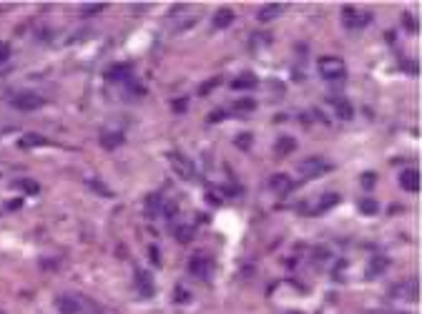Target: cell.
<instances>
[{"instance_id":"83f0119b","label":"cell","mask_w":422,"mask_h":314,"mask_svg":"<svg viewBox=\"0 0 422 314\" xmlns=\"http://www.w3.org/2000/svg\"><path fill=\"white\" fill-rule=\"evenodd\" d=\"M188 108V101L186 98H176V101H171V111L173 113H183Z\"/></svg>"},{"instance_id":"7a4b0ae2","label":"cell","mask_w":422,"mask_h":314,"mask_svg":"<svg viewBox=\"0 0 422 314\" xmlns=\"http://www.w3.org/2000/svg\"><path fill=\"white\" fill-rule=\"evenodd\" d=\"M369 21H372V16L367 11H357V8H349V6L342 11V23L349 31H362Z\"/></svg>"},{"instance_id":"d6a6232c","label":"cell","mask_w":422,"mask_h":314,"mask_svg":"<svg viewBox=\"0 0 422 314\" xmlns=\"http://www.w3.org/2000/svg\"><path fill=\"white\" fill-rule=\"evenodd\" d=\"M173 301H188V294H186V289H176V294H173Z\"/></svg>"},{"instance_id":"9a60e30c","label":"cell","mask_w":422,"mask_h":314,"mask_svg":"<svg viewBox=\"0 0 422 314\" xmlns=\"http://www.w3.org/2000/svg\"><path fill=\"white\" fill-rule=\"evenodd\" d=\"M46 143L48 141L43 136H38V133H26L21 138V148H36V146H46Z\"/></svg>"},{"instance_id":"44dd1931","label":"cell","mask_w":422,"mask_h":314,"mask_svg":"<svg viewBox=\"0 0 422 314\" xmlns=\"http://www.w3.org/2000/svg\"><path fill=\"white\" fill-rule=\"evenodd\" d=\"M279 11H282V6H279V3H274V6H267V8L259 13V21H264V23H267V21H272L274 16H279Z\"/></svg>"},{"instance_id":"277c9868","label":"cell","mask_w":422,"mask_h":314,"mask_svg":"<svg viewBox=\"0 0 422 314\" xmlns=\"http://www.w3.org/2000/svg\"><path fill=\"white\" fill-rule=\"evenodd\" d=\"M399 186H402L404 191H409V194H417V191H419V171L404 169V171L399 174Z\"/></svg>"},{"instance_id":"cb8c5ba5","label":"cell","mask_w":422,"mask_h":314,"mask_svg":"<svg viewBox=\"0 0 422 314\" xmlns=\"http://www.w3.org/2000/svg\"><path fill=\"white\" fill-rule=\"evenodd\" d=\"M359 211H362V214H367V216L377 214V201H374V199H369V196H367V199H362V201H359Z\"/></svg>"},{"instance_id":"4316f807","label":"cell","mask_w":422,"mask_h":314,"mask_svg":"<svg viewBox=\"0 0 422 314\" xmlns=\"http://www.w3.org/2000/svg\"><path fill=\"white\" fill-rule=\"evenodd\" d=\"M402 23H404V28H407L409 33H417V28H419V26H417V21H414L409 13H404V16H402Z\"/></svg>"},{"instance_id":"8fae6325","label":"cell","mask_w":422,"mask_h":314,"mask_svg":"<svg viewBox=\"0 0 422 314\" xmlns=\"http://www.w3.org/2000/svg\"><path fill=\"white\" fill-rule=\"evenodd\" d=\"M56 306H58L61 314H78V309H81L73 296H58V299H56Z\"/></svg>"},{"instance_id":"f546056e","label":"cell","mask_w":422,"mask_h":314,"mask_svg":"<svg viewBox=\"0 0 422 314\" xmlns=\"http://www.w3.org/2000/svg\"><path fill=\"white\" fill-rule=\"evenodd\" d=\"M8 58H11V46L0 41V63H6Z\"/></svg>"},{"instance_id":"ac0fdd59","label":"cell","mask_w":422,"mask_h":314,"mask_svg":"<svg viewBox=\"0 0 422 314\" xmlns=\"http://www.w3.org/2000/svg\"><path fill=\"white\" fill-rule=\"evenodd\" d=\"M193 226H178L176 229V241L178 244H188V241H193Z\"/></svg>"},{"instance_id":"74e56055","label":"cell","mask_w":422,"mask_h":314,"mask_svg":"<svg viewBox=\"0 0 422 314\" xmlns=\"http://www.w3.org/2000/svg\"><path fill=\"white\" fill-rule=\"evenodd\" d=\"M148 251H151V259H153V261H158V249H156V246H151Z\"/></svg>"},{"instance_id":"9c48e42d","label":"cell","mask_w":422,"mask_h":314,"mask_svg":"<svg viewBox=\"0 0 422 314\" xmlns=\"http://www.w3.org/2000/svg\"><path fill=\"white\" fill-rule=\"evenodd\" d=\"M257 83H259V81H257L254 73H242L239 78L232 81V91H247V88H254Z\"/></svg>"},{"instance_id":"5bb4252c","label":"cell","mask_w":422,"mask_h":314,"mask_svg":"<svg viewBox=\"0 0 422 314\" xmlns=\"http://www.w3.org/2000/svg\"><path fill=\"white\" fill-rule=\"evenodd\" d=\"M269 186H272L274 191H279V194H287V191L292 189V181H289L284 174H277V176L269 179Z\"/></svg>"},{"instance_id":"484cf974","label":"cell","mask_w":422,"mask_h":314,"mask_svg":"<svg viewBox=\"0 0 422 314\" xmlns=\"http://www.w3.org/2000/svg\"><path fill=\"white\" fill-rule=\"evenodd\" d=\"M219 83H222V76H214V78H208L206 83H201V88H198V93H201V96H206V93H208L211 88H217Z\"/></svg>"},{"instance_id":"8d00e7d4","label":"cell","mask_w":422,"mask_h":314,"mask_svg":"<svg viewBox=\"0 0 422 314\" xmlns=\"http://www.w3.org/2000/svg\"><path fill=\"white\" fill-rule=\"evenodd\" d=\"M222 118H224V113H222V111H219V113H211V116H208V121H211V123H214V121H222Z\"/></svg>"},{"instance_id":"d6986e66","label":"cell","mask_w":422,"mask_h":314,"mask_svg":"<svg viewBox=\"0 0 422 314\" xmlns=\"http://www.w3.org/2000/svg\"><path fill=\"white\" fill-rule=\"evenodd\" d=\"M161 201H163V199H161V194L148 196V199H146V211H148L151 216H156V214L161 211Z\"/></svg>"},{"instance_id":"603a6c76","label":"cell","mask_w":422,"mask_h":314,"mask_svg":"<svg viewBox=\"0 0 422 314\" xmlns=\"http://www.w3.org/2000/svg\"><path fill=\"white\" fill-rule=\"evenodd\" d=\"M334 204H339V196L334 194V191H329V194H324L322 196V201H319V211H327L329 206H334Z\"/></svg>"},{"instance_id":"4dcf8cb0","label":"cell","mask_w":422,"mask_h":314,"mask_svg":"<svg viewBox=\"0 0 422 314\" xmlns=\"http://www.w3.org/2000/svg\"><path fill=\"white\" fill-rule=\"evenodd\" d=\"M106 8V3H93V6H83V13H101Z\"/></svg>"},{"instance_id":"8992f818","label":"cell","mask_w":422,"mask_h":314,"mask_svg":"<svg viewBox=\"0 0 422 314\" xmlns=\"http://www.w3.org/2000/svg\"><path fill=\"white\" fill-rule=\"evenodd\" d=\"M188 271H191L193 276H206V274L211 271V259H208L206 254H196V256L188 261Z\"/></svg>"},{"instance_id":"2e32d148","label":"cell","mask_w":422,"mask_h":314,"mask_svg":"<svg viewBox=\"0 0 422 314\" xmlns=\"http://www.w3.org/2000/svg\"><path fill=\"white\" fill-rule=\"evenodd\" d=\"M387 266H389V259H384V256H377V259H372L367 276H379V274H384V269H387Z\"/></svg>"},{"instance_id":"5b68a950","label":"cell","mask_w":422,"mask_h":314,"mask_svg":"<svg viewBox=\"0 0 422 314\" xmlns=\"http://www.w3.org/2000/svg\"><path fill=\"white\" fill-rule=\"evenodd\" d=\"M168 159H171V164H176V171H178L181 179H191L193 176V164L186 159V156H181L178 151H173Z\"/></svg>"},{"instance_id":"1f68e13d","label":"cell","mask_w":422,"mask_h":314,"mask_svg":"<svg viewBox=\"0 0 422 314\" xmlns=\"http://www.w3.org/2000/svg\"><path fill=\"white\" fill-rule=\"evenodd\" d=\"M417 68H419L417 61H404V71H407V73H414V76H417Z\"/></svg>"},{"instance_id":"6da1fadb","label":"cell","mask_w":422,"mask_h":314,"mask_svg":"<svg viewBox=\"0 0 422 314\" xmlns=\"http://www.w3.org/2000/svg\"><path fill=\"white\" fill-rule=\"evenodd\" d=\"M344 61L342 58H337V56H324V58H319V73H322V78H327V81H337V78H342L344 76Z\"/></svg>"},{"instance_id":"30bf717a","label":"cell","mask_w":422,"mask_h":314,"mask_svg":"<svg viewBox=\"0 0 422 314\" xmlns=\"http://www.w3.org/2000/svg\"><path fill=\"white\" fill-rule=\"evenodd\" d=\"M131 76V68L126 66V63H116V66H111L108 71H106V81H123V78H128Z\"/></svg>"},{"instance_id":"7402d4cb","label":"cell","mask_w":422,"mask_h":314,"mask_svg":"<svg viewBox=\"0 0 422 314\" xmlns=\"http://www.w3.org/2000/svg\"><path fill=\"white\" fill-rule=\"evenodd\" d=\"M234 111H257V101L254 98H239V101H234Z\"/></svg>"},{"instance_id":"3957f363","label":"cell","mask_w":422,"mask_h":314,"mask_svg":"<svg viewBox=\"0 0 422 314\" xmlns=\"http://www.w3.org/2000/svg\"><path fill=\"white\" fill-rule=\"evenodd\" d=\"M11 103H13L18 111H36V108H41L46 101H43V96H38V93H33V91H21V93H16V96L11 98Z\"/></svg>"},{"instance_id":"e575fe53","label":"cell","mask_w":422,"mask_h":314,"mask_svg":"<svg viewBox=\"0 0 422 314\" xmlns=\"http://www.w3.org/2000/svg\"><path fill=\"white\" fill-rule=\"evenodd\" d=\"M21 206H23V201H21V199H11V201L6 204V209H8V211H13V209H21Z\"/></svg>"},{"instance_id":"4fadbf2b","label":"cell","mask_w":422,"mask_h":314,"mask_svg":"<svg viewBox=\"0 0 422 314\" xmlns=\"http://www.w3.org/2000/svg\"><path fill=\"white\" fill-rule=\"evenodd\" d=\"M123 143V133H103L101 136V146L106 148V151H113V148H118Z\"/></svg>"},{"instance_id":"e0dca14e","label":"cell","mask_w":422,"mask_h":314,"mask_svg":"<svg viewBox=\"0 0 422 314\" xmlns=\"http://www.w3.org/2000/svg\"><path fill=\"white\" fill-rule=\"evenodd\" d=\"M16 186H18V189H23V191H26V194H31V196H36V194L41 191V184H38V181H33V179H18V181H16Z\"/></svg>"},{"instance_id":"d590c367","label":"cell","mask_w":422,"mask_h":314,"mask_svg":"<svg viewBox=\"0 0 422 314\" xmlns=\"http://www.w3.org/2000/svg\"><path fill=\"white\" fill-rule=\"evenodd\" d=\"M91 186H96V189H98V194H103V196H111V191H108L103 184H98V181H91Z\"/></svg>"},{"instance_id":"f1b7e54d","label":"cell","mask_w":422,"mask_h":314,"mask_svg":"<svg viewBox=\"0 0 422 314\" xmlns=\"http://www.w3.org/2000/svg\"><path fill=\"white\" fill-rule=\"evenodd\" d=\"M237 146L247 151V148L252 146V133H242V136H237Z\"/></svg>"},{"instance_id":"ffe728a7","label":"cell","mask_w":422,"mask_h":314,"mask_svg":"<svg viewBox=\"0 0 422 314\" xmlns=\"http://www.w3.org/2000/svg\"><path fill=\"white\" fill-rule=\"evenodd\" d=\"M337 116L344 118V121H349V118L354 116V108H352L347 101H337Z\"/></svg>"},{"instance_id":"52a82bcc","label":"cell","mask_w":422,"mask_h":314,"mask_svg":"<svg viewBox=\"0 0 422 314\" xmlns=\"http://www.w3.org/2000/svg\"><path fill=\"white\" fill-rule=\"evenodd\" d=\"M299 171H302L304 176H319V174L329 171V166H327L322 159H307V161H302Z\"/></svg>"},{"instance_id":"7c38bea8","label":"cell","mask_w":422,"mask_h":314,"mask_svg":"<svg viewBox=\"0 0 422 314\" xmlns=\"http://www.w3.org/2000/svg\"><path fill=\"white\" fill-rule=\"evenodd\" d=\"M136 284L141 286V291L148 296V294H153V279H151V274L148 271H143V269H138L136 271Z\"/></svg>"},{"instance_id":"d4e9b609","label":"cell","mask_w":422,"mask_h":314,"mask_svg":"<svg viewBox=\"0 0 422 314\" xmlns=\"http://www.w3.org/2000/svg\"><path fill=\"white\" fill-rule=\"evenodd\" d=\"M297 148V141L294 138H279L277 141V151L279 153H289V151H294Z\"/></svg>"},{"instance_id":"836d02e7","label":"cell","mask_w":422,"mask_h":314,"mask_svg":"<svg viewBox=\"0 0 422 314\" xmlns=\"http://www.w3.org/2000/svg\"><path fill=\"white\" fill-rule=\"evenodd\" d=\"M362 184H364V189H372V184H374V174H364V176H362Z\"/></svg>"},{"instance_id":"ba28073f","label":"cell","mask_w":422,"mask_h":314,"mask_svg":"<svg viewBox=\"0 0 422 314\" xmlns=\"http://www.w3.org/2000/svg\"><path fill=\"white\" fill-rule=\"evenodd\" d=\"M232 23H234V11H229V8L217 11L214 18H211V26H214L217 31H224V28H229Z\"/></svg>"}]
</instances>
